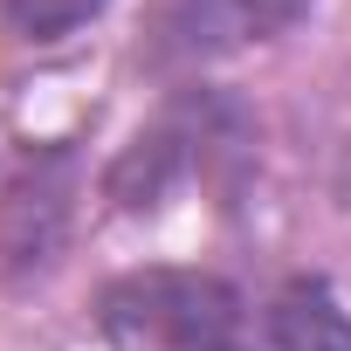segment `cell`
Returning a JSON list of instances; mask_svg holds the SVG:
<instances>
[{"label":"cell","mask_w":351,"mask_h":351,"mask_svg":"<svg viewBox=\"0 0 351 351\" xmlns=\"http://www.w3.org/2000/svg\"><path fill=\"white\" fill-rule=\"evenodd\" d=\"M241 317V296L221 276L200 269H138L117 276L97 296V324L104 337L131 344V351H214Z\"/></svg>","instance_id":"cell-1"},{"label":"cell","mask_w":351,"mask_h":351,"mask_svg":"<svg viewBox=\"0 0 351 351\" xmlns=\"http://www.w3.org/2000/svg\"><path fill=\"white\" fill-rule=\"evenodd\" d=\"M310 0H165L158 14V42L152 56L158 62H200V56H228L241 42H269L282 35Z\"/></svg>","instance_id":"cell-2"},{"label":"cell","mask_w":351,"mask_h":351,"mask_svg":"<svg viewBox=\"0 0 351 351\" xmlns=\"http://www.w3.org/2000/svg\"><path fill=\"white\" fill-rule=\"evenodd\" d=\"M200 138H207V117L193 124V110H172L165 124L138 131L131 152L110 165V200H117V207H152V200L193 165V145H200Z\"/></svg>","instance_id":"cell-3"},{"label":"cell","mask_w":351,"mask_h":351,"mask_svg":"<svg viewBox=\"0 0 351 351\" xmlns=\"http://www.w3.org/2000/svg\"><path fill=\"white\" fill-rule=\"evenodd\" d=\"M269 337L276 351H351V317L330 282H289L269 303Z\"/></svg>","instance_id":"cell-4"},{"label":"cell","mask_w":351,"mask_h":351,"mask_svg":"<svg viewBox=\"0 0 351 351\" xmlns=\"http://www.w3.org/2000/svg\"><path fill=\"white\" fill-rule=\"evenodd\" d=\"M0 8H8L14 35H28V42H56V35L83 28L90 14H104L110 0H0Z\"/></svg>","instance_id":"cell-5"},{"label":"cell","mask_w":351,"mask_h":351,"mask_svg":"<svg viewBox=\"0 0 351 351\" xmlns=\"http://www.w3.org/2000/svg\"><path fill=\"white\" fill-rule=\"evenodd\" d=\"M214 351H228V344H214Z\"/></svg>","instance_id":"cell-6"}]
</instances>
